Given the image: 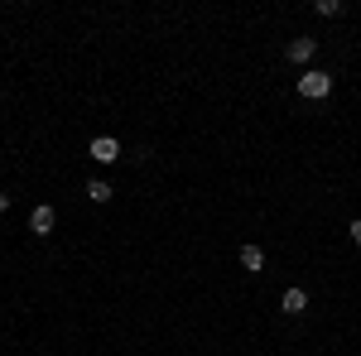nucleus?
Segmentation results:
<instances>
[{"instance_id":"423d86ee","label":"nucleus","mask_w":361,"mask_h":356,"mask_svg":"<svg viewBox=\"0 0 361 356\" xmlns=\"http://www.w3.org/2000/svg\"><path fill=\"white\" fill-rule=\"evenodd\" d=\"M241 265H246V274H260L265 270V250L260 246H241Z\"/></svg>"},{"instance_id":"20e7f679","label":"nucleus","mask_w":361,"mask_h":356,"mask_svg":"<svg viewBox=\"0 0 361 356\" xmlns=\"http://www.w3.org/2000/svg\"><path fill=\"white\" fill-rule=\"evenodd\" d=\"M313 49H318V39H308V34H299V39H294V44L284 49V58H289V63H308V58H313Z\"/></svg>"},{"instance_id":"f03ea898","label":"nucleus","mask_w":361,"mask_h":356,"mask_svg":"<svg viewBox=\"0 0 361 356\" xmlns=\"http://www.w3.org/2000/svg\"><path fill=\"white\" fill-rule=\"evenodd\" d=\"M54 207H49V202H39V207H34V212H29V231H34V236H49V231H54Z\"/></svg>"},{"instance_id":"f257e3e1","label":"nucleus","mask_w":361,"mask_h":356,"mask_svg":"<svg viewBox=\"0 0 361 356\" xmlns=\"http://www.w3.org/2000/svg\"><path fill=\"white\" fill-rule=\"evenodd\" d=\"M328 92H333V78L323 68H308L304 78H299V97H308V102H323Z\"/></svg>"},{"instance_id":"39448f33","label":"nucleus","mask_w":361,"mask_h":356,"mask_svg":"<svg viewBox=\"0 0 361 356\" xmlns=\"http://www.w3.org/2000/svg\"><path fill=\"white\" fill-rule=\"evenodd\" d=\"M279 308H284V313L294 318V313H304V308H308V294H304V289H284V299H279Z\"/></svg>"},{"instance_id":"9d476101","label":"nucleus","mask_w":361,"mask_h":356,"mask_svg":"<svg viewBox=\"0 0 361 356\" xmlns=\"http://www.w3.org/2000/svg\"><path fill=\"white\" fill-rule=\"evenodd\" d=\"M5 207H10V192H5V188H0V212H5Z\"/></svg>"},{"instance_id":"6e6552de","label":"nucleus","mask_w":361,"mask_h":356,"mask_svg":"<svg viewBox=\"0 0 361 356\" xmlns=\"http://www.w3.org/2000/svg\"><path fill=\"white\" fill-rule=\"evenodd\" d=\"M337 10H342V5H337V0H313V15H323V20H333Z\"/></svg>"},{"instance_id":"7ed1b4c3","label":"nucleus","mask_w":361,"mask_h":356,"mask_svg":"<svg viewBox=\"0 0 361 356\" xmlns=\"http://www.w3.org/2000/svg\"><path fill=\"white\" fill-rule=\"evenodd\" d=\"M92 159H97V164H116V159H121V145H116L111 135H97L92 140Z\"/></svg>"},{"instance_id":"0eeeda50","label":"nucleus","mask_w":361,"mask_h":356,"mask_svg":"<svg viewBox=\"0 0 361 356\" xmlns=\"http://www.w3.org/2000/svg\"><path fill=\"white\" fill-rule=\"evenodd\" d=\"M87 197H92V202H111V183L92 178V183H87Z\"/></svg>"},{"instance_id":"1a4fd4ad","label":"nucleus","mask_w":361,"mask_h":356,"mask_svg":"<svg viewBox=\"0 0 361 356\" xmlns=\"http://www.w3.org/2000/svg\"><path fill=\"white\" fill-rule=\"evenodd\" d=\"M347 236H352V241H357V246H361V217L352 221V226H347Z\"/></svg>"}]
</instances>
